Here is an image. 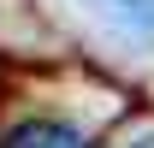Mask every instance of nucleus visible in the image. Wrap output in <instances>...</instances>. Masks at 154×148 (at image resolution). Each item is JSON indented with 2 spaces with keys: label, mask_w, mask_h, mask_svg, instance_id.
Wrapping results in <instances>:
<instances>
[{
  "label": "nucleus",
  "mask_w": 154,
  "mask_h": 148,
  "mask_svg": "<svg viewBox=\"0 0 154 148\" xmlns=\"http://www.w3.org/2000/svg\"><path fill=\"white\" fill-rule=\"evenodd\" d=\"M0 148H89V136L65 119H24L0 136Z\"/></svg>",
  "instance_id": "obj_2"
},
{
  "label": "nucleus",
  "mask_w": 154,
  "mask_h": 148,
  "mask_svg": "<svg viewBox=\"0 0 154 148\" xmlns=\"http://www.w3.org/2000/svg\"><path fill=\"white\" fill-rule=\"evenodd\" d=\"M136 148H154V136H142V142H136Z\"/></svg>",
  "instance_id": "obj_3"
},
{
  "label": "nucleus",
  "mask_w": 154,
  "mask_h": 148,
  "mask_svg": "<svg viewBox=\"0 0 154 148\" xmlns=\"http://www.w3.org/2000/svg\"><path fill=\"white\" fill-rule=\"evenodd\" d=\"M77 6H89L119 42L154 48V0H77Z\"/></svg>",
  "instance_id": "obj_1"
}]
</instances>
